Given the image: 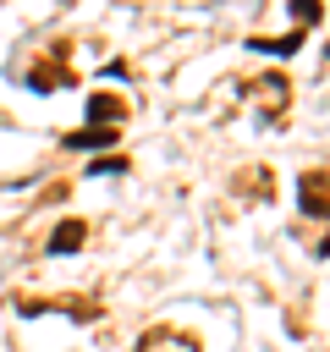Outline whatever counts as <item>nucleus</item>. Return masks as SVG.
<instances>
[{"instance_id":"nucleus-1","label":"nucleus","mask_w":330,"mask_h":352,"mask_svg":"<svg viewBox=\"0 0 330 352\" xmlns=\"http://www.w3.org/2000/svg\"><path fill=\"white\" fill-rule=\"evenodd\" d=\"M297 209L308 220H330V170H302L297 176Z\"/></svg>"},{"instance_id":"nucleus-2","label":"nucleus","mask_w":330,"mask_h":352,"mask_svg":"<svg viewBox=\"0 0 330 352\" xmlns=\"http://www.w3.org/2000/svg\"><path fill=\"white\" fill-rule=\"evenodd\" d=\"M60 143H66V148H88V154H110L121 138H116V126H77V132H66Z\"/></svg>"},{"instance_id":"nucleus-3","label":"nucleus","mask_w":330,"mask_h":352,"mask_svg":"<svg viewBox=\"0 0 330 352\" xmlns=\"http://www.w3.org/2000/svg\"><path fill=\"white\" fill-rule=\"evenodd\" d=\"M126 99L121 94H88V126H121Z\"/></svg>"},{"instance_id":"nucleus-4","label":"nucleus","mask_w":330,"mask_h":352,"mask_svg":"<svg viewBox=\"0 0 330 352\" xmlns=\"http://www.w3.org/2000/svg\"><path fill=\"white\" fill-rule=\"evenodd\" d=\"M82 236H88V231H82V220H60V226L50 231V253H77V248H82Z\"/></svg>"},{"instance_id":"nucleus-5","label":"nucleus","mask_w":330,"mask_h":352,"mask_svg":"<svg viewBox=\"0 0 330 352\" xmlns=\"http://www.w3.org/2000/svg\"><path fill=\"white\" fill-rule=\"evenodd\" d=\"M302 44V33H286V38H248V50H258V55H292Z\"/></svg>"},{"instance_id":"nucleus-6","label":"nucleus","mask_w":330,"mask_h":352,"mask_svg":"<svg viewBox=\"0 0 330 352\" xmlns=\"http://www.w3.org/2000/svg\"><path fill=\"white\" fill-rule=\"evenodd\" d=\"M88 176H94V182H99V176H126V160H121V154H99V160L88 165Z\"/></svg>"},{"instance_id":"nucleus-7","label":"nucleus","mask_w":330,"mask_h":352,"mask_svg":"<svg viewBox=\"0 0 330 352\" xmlns=\"http://www.w3.org/2000/svg\"><path fill=\"white\" fill-rule=\"evenodd\" d=\"M292 16H297V33H302V28H314V22L324 16V11H319L314 0H297V6H292Z\"/></svg>"}]
</instances>
